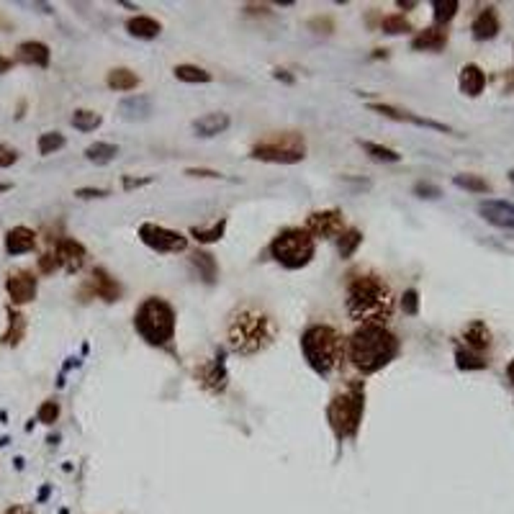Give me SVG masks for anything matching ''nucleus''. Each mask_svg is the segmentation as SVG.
<instances>
[{
  "label": "nucleus",
  "instance_id": "f257e3e1",
  "mask_svg": "<svg viewBox=\"0 0 514 514\" xmlns=\"http://www.w3.org/2000/svg\"><path fill=\"white\" fill-rule=\"evenodd\" d=\"M347 314L360 324H383L393 316L396 296L391 286L376 273H358L347 281Z\"/></svg>",
  "mask_w": 514,
  "mask_h": 514
},
{
  "label": "nucleus",
  "instance_id": "f03ea898",
  "mask_svg": "<svg viewBox=\"0 0 514 514\" xmlns=\"http://www.w3.org/2000/svg\"><path fill=\"white\" fill-rule=\"evenodd\" d=\"M278 334L276 319L255 306V303H242L229 314L226 321V340L229 347L239 355H257L273 345Z\"/></svg>",
  "mask_w": 514,
  "mask_h": 514
},
{
  "label": "nucleus",
  "instance_id": "7ed1b4c3",
  "mask_svg": "<svg viewBox=\"0 0 514 514\" xmlns=\"http://www.w3.org/2000/svg\"><path fill=\"white\" fill-rule=\"evenodd\" d=\"M347 360L363 376L378 373L398 355V337L383 324H360L345 345Z\"/></svg>",
  "mask_w": 514,
  "mask_h": 514
},
{
  "label": "nucleus",
  "instance_id": "20e7f679",
  "mask_svg": "<svg viewBox=\"0 0 514 514\" xmlns=\"http://www.w3.org/2000/svg\"><path fill=\"white\" fill-rule=\"evenodd\" d=\"M301 353L311 371L319 376H329L345 355V340L329 324H311L301 334Z\"/></svg>",
  "mask_w": 514,
  "mask_h": 514
},
{
  "label": "nucleus",
  "instance_id": "39448f33",
  "mask_svg": "<svg viewBox=\"0 0 514 514\" xmlns=\"http://www.w3.org/2000/svg\"><path fill=\"white\" fill-rule=\"evenodd\" d=\"M175 308L160 296H149L136 308L134 329L147 345L167 347L175 337Z\"/></svg>",
  "mask_w": 514,
  "mask_h": 514
},
{
  "label": "nucleus",
  "instance_id": "423d86ee",
  "mask_svg": "<svg viewBox=\"0 0 514 514\" xmlns=\"http://www.w3.org/2000/svg\"><path fill=\"white\" fill-rule=\"evenodd\" d=\"M363 411H366V391L360 383H350L345 391H340L329 401V427L340 440L355 437L360 430V422H363Z\"/></svg>",
  "mask_w": 514,
  "mask_h": 514
},
{
  "label": "nucleus",
  "instance_id": "0eeeda50",
  "mask_svg": "<svg viewBox=\"0 0 514 514\" xmlns=\"http://www.w3.org/2000/svg\"><path fill=\"white\" fill-rule=\"evenodd\" d=\"M270 255L286 270H301L314 260L316 239L303 226H288L270 242Z\"/></svg>",
  "mask_w": 514,
  "mask_h": 514
},
{
  "label": "nucleus",
  "instance_id": "6e6552de",
  "mask_svg": "<svg viewBox=\"0 0 514 514\" xmlns=\"http://www.w3.org/2000/svg\"><path fill=\"white\" fill-rule=\"evenodd\" d=\"M252 160L260 162H278V165H296L306 157V139L298 131H281L270 134L268 139L257 141L250 149Z\"/></svg>",
  "mask_w": 514,
  "mask_h": 514
},
{
  "label": "nucleus",
  "instance_id": "1a4fd4ad",
  "mask_svg": "<svg viewBox=\"0 0 514 514\" xmlns=\"http://www.w3.org/2000/svg\"><path fill=\"white\" fill-rule=\"evenodd\" d=\"M139 239L147 244L149 250L162 252V255H175V252L188 250V239L183 237L180 231L152 224V221H144V224L139 226Z\"/></svg>",
  "mask_w": 514,
  "mask_h": 514
},
{
  "label": "nucleus",
  "instance_id": "9d476101",
  "mask_svg": "<svg viewBox=\"0 0 514 514\" xmlns=\"http://www.w3.org/2000/svg\"><path fill=\"white\" fill-rule=\"evenodd\" d=\"M303 229H306L314 239H334V237H340L347 226H345V216H342L340 208H324V211L308 213Z\"/></svg>",
  "mask_w": 514,
  "mask_h": 514
},
{
  "label": "nucleus",
  "instance_id": "9b49d317",
  "mask_svg": "<svg viewBox=\"0 0 514 514\" xmlns=\"http://www.w3.org/2000/svg\"><path fill=\"white\" fill-rule=\"evenodd\" d=\"M6 291H8V296H11V301L21 306V303H29L36 298L39 281L31 270H24V268L11 270L6 278Z\"/></svg>",
  "mask_w": 514,
  "mask_h": 514
},
{
  "label": "nucleus",
  "instance_id": "f8f14e48",
  "mask_svg": "<svg viewBox=\"0 0 514 514\" xmlns=\"http://www.w3.org/2000/svg\"><path fill=\"white\" fill-rule=\"evenodd\" d=\"M54 252H57L59 268H64L67 273H77V270L85 265V257H88L83 244L70 237L57 239V242H54Z\"/></svg>",
  "mask_w": 514,
  "mask_h": 514
},
{
  "label": "nucleus",
  "instance_id": "ddd939ff",
  "mask_svg": "<svg viewBox=\"0 0 514 514\" xmlns=\"http://www.w3.org/2000/svg\"><path fill=\"white\" fill-rule=\"evenodd\" d=\"M368 109L376 111V114H381V116H386V119H393V121H409V124H414V126L435 128V131H445V134H450V131H453V128L445 126V124L432 121V119H422V116H414L411 111L393 109V106H388V103H371Z\"/></svg>",
  "mask_w": 514,
  "mask_h": 514
},
{
  "label": "nucleus",
  "instance_id": "4468645a",
  "mask_svg": "<svg viewBox=\"0 0 514 514\" xmlns=\"http://www.w3.org/2000/svg\"><path fill=\"white\" fill-rule=\"evenodd\" d=\"M198 381H201V386H203L206 391L224 393L226 383H229V376H226V366H224V350H218L216 358L201 368Z\"/></svg>",
  "mask_w": 514,
  "mask_h": 514
},
{
  "label": "nucleus",
  "instance_id": "2eb2a0df",
  "mask_svg": "<svg viewBox=\"0 0 514 514\" xmlns=\"http://www.w3.org/2000/svg\"><path fill=\"white\" fill-rule=\"evenodd\" d=\"M478 213L488 224L501 226V229H514V203H509V201H483L478 206Z\"/></svg>",
  "mask_w": 514,
  "mask_h": 514
},
{
  "label": "nucleus",
  "instance_id": "dca6fc26",
  "mask_svg": "<svg viewBox=\"0 0 514 514\" xmlns=\"http://www.w3.org/2000/svg\"><path fill=\"white\" fill-rule=\"evenodd\" d=\"M88 288L93 291V296L103 298L106 303H114L121 298V286H119L116 278H111L103 268L93 270V276H90V281H88Z\"/></svg>",
  "mask_w": 514,
  "mask_h": 514
},
{
  "label": "nucleus",
  "instance_id": "f3484780",
  "mask_svg": "<svg viewBox=\"0 0 514 514\" xmlns=\"http://www.w3.org/2000/svg\"><path fill=\"white\" fill-rule=\"evenodd\" d=\"M229 124H231L229 114L216 111V114H203L201 119H196V121H193V131H196V136L211 139V136L224 134L226 128H229Z\"/></svg>",
  "mask_w": 514,
  "mask_h": 514
},
{
  "label": "nucleus",
  "instance_id": "a211bd4d",
  "mask_svg": "<svg viewBox=\"0 0 514 514\" xmlns=\"http://www.w3.org/2000/svg\"><path fill=\"white\" fill-rule=\"evenodd\" d=\"M152 98L149 96H128L119 103V116L126 121H144L152 116Z\"/></svg>",
  "mask_w": 514,
  "mask_h": 514
},
{
  "label": "nucleus",
  "instance_id": "6ab92c4d",
  "mask_svg": "<svg viewBox=\"0 0 514 514\" xmlns=\"http://www.w3.org/2000/svg\"><path fill=\"white\" fill-rule=\"evenodd\" d=\"M36 247V234L29 226H13L6 234V252L8 255H26Z\"/></svg>",
  "mask_w": 514,
  "mask_h": 514
},
{
  "label": "nucleus",
  "instance_id": "aec40b11",
  "mask_svg": "<svg viewBox=\"0 0 514 514\" xmlns=\"http://www.w3.org/2000/svg\"><path fill=\"white\" fill-rule=\"evenodd\" d=\"M458 85H460V93H465L468 98L481 96L483 88H486V75L478 64H465L458 77Z\"/></svg>",
  "mask_w": 514,
  "mask_h": 514
},
{
  "label": "nucleus",
  "instance_id": "412c9836",
  "mask_svg": "<svg viewBox=\"0 0 514 514\" xmlns=\"http://www.w3.org/2000/svg\"><path fill=\"white\" fill-rule=\"evenodd\" d=\"M448 44V31L440 29V26H432V29H424L417 36L411 39V49L417 51H440Z\"/></svg>",
  "mask_w": 514,
  "mask_h": 514
},
{
  "label": "nucleus",
  "instance_id": "4be33fe9",
  "mask_svg": "<svg viewBox=\"0 0 514 514\" xmlns=\"http://www.w3.org/2000/svg\"><path fill=\"white\" fill-rule=\"evenodd\" d=\"M463 340H465V347H468L470 353L481 355L483 350L491 347V332H488L483 321H470L468 327L463 329Z\"/></svg>",
  "mask_w": 514,
  "mask_h": 514
},
{
  "label": "nucleus",
  "instance_id": "5701e85b",
  "mask_svg": "<svg viewBox=\"0 0 514 514\" xmlns=\"http://www.w3.org/2000/svg\"><path fill=\"white\" fill-rule=\"evenodd\" d=\"M19 62L24 64H31V67H49V46L41 44V41H24L19 44Z\"/></svg>",
  "mask_w": 514,
  "mask_h": 514
},
{
  "label": "nucleus",
  "instance_id": "b1692460",
  "mask_svg": "<svg viewBox=\"0 0 514 514\" xmlns=\"http://www.w3.org/2000/svg\"><path fill=\"white\" fill-rule=\"evenodd\" d=\"M470 31L478 41H488V39H494L499 34V16H496L494 8H483L478 16H475L473 26H470Z\"/></svg>",
  "mask_w": 514,
  "mask_h": 514
},
{
  "label": "nucleus",
  "instance_id": "393cba45",
  "mask_svg": "<svg viewBox=\"0 0 514 514\" xmlns=\"http://www.w3.org/2000/svg\"><path fill=\"white\" fill-rule=\"evenodd\" d=\"M191 265L198 270V276H201V281H203V283H208V286H213V283H216L218 265H216V260H213V255H208V252H203V250H196L191 255Z\"/></svg>",
  "mask_w": 514,
  "mask_h": 514
},
{
  "label": "nucleus",
  "instance_id": "a878e982",
  "mask_svg": "<svg viewBox=\"0 0 514 514\" xmlns=\"http://www.w3.org/2000/svg\"><path fill=\"white\" fill-rule=\"evenodd\" d=\"M126 31L136 39H154V36H160L162 26H160V21L149 19V16H134V19L126 21Z\"/></svg>",
  "mask_w": 514,
  "mask_h": 514
},
{
  "label": "nucleus",
  "instance_id": "bb28decb",
  "mask_svg": "<svg viewBox=\"0 0 514 514\" xmlns=\"http://www.w3.org/2000/svg\"><path fill=\"white\" fill-rule=\"evenodd\" d=\"M116 154H119V147L111 144V141H96V144H90L85 149V160L93 162V165H109L111 160H116Z\"/></svg>",
  "mask_w": 514,
  "mask_h": 514
},
{
  "label": "nucleus",
  "instance_id": "cd10ccee",
  "mask_svg": "<svg viewBox=\"0 0 514 514\" xmlns=\"http://www.w3.org/2000/svg\"><path fill=\"white\" fill-rule=\"evenodd\" d=\"M106 83H109L111 90H134L139 85V75L126 67H114L106 77Z\"/></svg>",
  "mask_w": 514,
  "mask_h": 514
},
{
  "label": "nucleus",
  "instance_id": "c85d7f7f",
  "mask_svg": "<svg viewBox=\"0 0 514 514\" xmlns=\"http://www.w3.org/2000/svg\"><path fill=\"white\" fill-rule=\"evenodd\" d=\"M360 244H363V231L355 229V226H350V229H345L340 234V242H337V250H340V257H353L355 250H358Z\"/></svg>",
  "mask_w": 514,
  "mask_h": 514
},
{
  "label": "nucleus",
  "instance_id": "c756f323",
  "mask_svg": "<svg viewBox=\"0 0 514 514\" xmlns=\"http://www.w3.org/2000/svg\"><path fill=\"white\" fill-rule=\"evenodd\" d=\"M173 72L183 83H211V72H206L198 64H178Z\"/></svg>",
  "mask_w": 514,
  "mask_h": 514
},
{
  "label": "nucleus",
  "instance_id": "7c9ffc66",
  "mask_svg": "<svg viewBox=\"0 0 514 514\" xmlns=\"http://www.w3.org/2000/svg\"><path fill=\"white\" fill-rule=\"evenodd\" d=\"M101 116L96 114V111H88V109H77L75 114H72L70 124L77 128V131H96L98 126H101Z\"/></svg>",
  "mask_w": 514,
  "mask_h": 514
},
{
  "label": "nucleus",
  "instance_id": "2f4dec72",
  "mask_svg": "<svg viewBox=\"0 0 514 514\" xmlns=\"http://www.w3.org/2000/svg\"><path fill=\"white\" fill-rule=\"evenodd\" d=\"M8 316H11V319H8V332L3 334V342H6V345H19L26 332V319L19 311H13V308H8Z\"/></svg>",
  "mask_w": 514,
  "mask_h": 514
},
{
  "label": "nucleus",
  "instance_id": "473e14b6",
  "mask_svg": "<svg viewBox=\"0 0 514 514\" xmlns=\"http://www.w3.org/2000/svg\"><path fill=\"white\" fill-rule=\"evenodd\" d=\"M455 360H458V368H460V371H483V368L488 366L486 360H483V355L470 353L468 347H458Z\"/></svg>",
  "mask_w": 514,
  "mask_h": 514
},
{
  "label": "nucleus",
  "instance_id": "72a5a7b5",
  "mask_svg": "<svg viewBox=\"0 0 514 514\" xmlns=\"http://www.w3.org/2000/svg\"><path fill=\"white\" fill-rule=\"evenodd\" d=\"M358 144L366 149V152L371 154L376 162H398V160H401V154H398V152L383 147V144H376V141H363V139H360Z\"/></svg>",
  "mask_w": 514,
  "mask_h": 514
},
{
  "label": "nucleus",
  "instance_id": "f704fd0d",
  "mask_svg": "<svg viewBox=\"0 0 514 514\" xmlns=\"http://www.w3.org/2000/svg\"><path fill=\"white\" fill-rule=\"evenodd\" d=\"M453 183H455L458 188H463V191H470V193H488V191H491V186H488L481 175L463 173V175H455V178H453Z\"/></svg>",
  "mask_w": 514,
  "mask_h": 514
},
{
  "label": "nucleus",
  "instance_id": "c9c22d12",
  "mask_svg": "<svg viewBox=\"0 0 514 514\" xmlns=\"http://www.w3.org/2000/svg\"><path fill=\"white\" fill-rule=\"evenodd\" d=\"M381 31L391 34V36H398V34L411 31V24L401 16V13H391V16H383V19H381Z\"/></svg>",
  "mask_w": 514,
  "mask_h": 514
},
{
  "label": "nucleus",
  "instance_id": "e433bc0d",
  "mask_svg": "<svg viewBox=\"0 0 514 514\" xmlns=\"http://www.w3.org/2000/svg\"><path fill=\"white\" fill-rule=\"evenodd\" d=\"M224 231H226V218H221V221H216V224L208 226V229H198V226H193L191 234L198 239V242L208 244V242H218V239L224 237Z\"/></svg>",
  "mask_w": 514,
  "mask_h": 514
},
{
  "label": "nucleus",
  "instance_id": "4c0bfd02",
  "mask_svg": "<svg viewBox=\"0 0 514 514\" xmlns=\"http://www.w3.org/2000/svg\"><path fill=\"white\" fill-rule=\"evenodd\" d=\"M432 8H435V21L440 26H445L448 21L455 19V13H458V8H460V3H458V0H435V3H432Z\"/></svg>",
  "mask_w": 514,
  "mask_h": 514
},
{
  "label": "nucleus",
  "instance_id": "58836bf2",
  "mask_svg": "<svg viewBox=\"0 0 514 514\" xmlns=\"http://www.w3.org/2000/svg\"><path fill=\"white\" fill-rule=\"evenodd\" d=\"M64 144H67L64 134H59V131H46V134L39 136V154H54L59 152Z\"/></svg>",
  "mask_w": 514,
  "mask_h": 514
},
{
  "label": "nucleus",
  "instance_id": "ea45409f",
  "mask_svg": "<svg viewBox=\"0 0 514 514\" xmlns=\"http://www.w3.org/2000/svg\"><path fill=\"white\" fill-rule=\"evenodd\" d=\"M57 417H59V404L57 401H44V404L39 406V411H36V419L41 424H54L57 422Z\"/></svg>",
  "mask_w": 514,
  "mask_h": 514
},
{
  "label": "nucleus",
  "instance_id": "a19ab883",
  "mask_svg": "<svg viewBox=\"0 0 514 514\" xmlns=\"http://www.w3.org/2000/svg\"><path fill=\"white\" fill-rule=\"evenodd\" d=\"M39 270L41 273H54V270H59V260H57V252H54V247H49V250L44 252V255L39 257Z\"/></svg>",
  "mask_w": 514,
  "mask_h": 514
},
{
  "label": "nucleus",
  "instance_id": "79ce46f5",
  "mask_svg": "<svg viewBox=\"0 0 514 514\" xmlns=\"http://www.w3.org/2000/svg\"><path fill=\"white\" fill-rule=\"evenodd\" d=\"M401 308H404V314H417L419 311V293L414 288L404 291L401 296Z\"/></svg>",
  "mask_w": 514,
  "mask_h": 514
},
{
  "label": "nucleus",
  "instance_id": "37998d69",
  "mask_svg": "<svg viewBox=\"0 0 514 514\" xmlns=\"http://www.w3.org/2000/svg\"><path fill=\"white\" fill-rule=\"evenodd\" d=\"M19 162V149L11 144H0V167H11Z\"/></svg>",
  "mask_w": 514,
  "mask_h": 514
},
{
  "label": "nucleus",
  "instance_id": "c03bdc74",
  "mask_svg": "<svg viewBox=\"0 0 514 514\" xmlns=\"http://www.w3.org/2000/svg\"><path fill=\"white\" fill-rule=\"evenodd\" d=\"M414 193H417L419 198H440V196H443V191L437 186H432V183H417Z\"/></svg>",
  "mask_w": 514,
  "mask_h": 514
},
{
  "label": "nucleus",
  "instance_id": "a18cd8bd",
  "mask_svg": "<svg viewBox=\"0 0 514 514\" xmlns=\"http://www.w3.org/2000/svg\"><path fill=\"white\" fill-rule=\"evenodd\" d=\"M75 196L77 198H106L109 191L106 188H77Z\"/></svg>",
  "mask_w": 514,
  "mask_h": 514
},
{
  "label": "nucleus",
  "instance_id": "49530a36",
  "mask_svg": "<svg viewBox=\"0 0 514 514\" xmlns=\"http://www.w3.org/2000/svg\"><path fill=\"white\" fill-rule=\"evenodd\" d=\"M186 175H191V178H221V173H216V170H206V167H188Z\"/></svg>",
  "mask_w": 514,
  "mask_h": 514
},
{
  "label": "nucleus",
  "instance_id": "de8ad7c7",
  "mask_svg": "<svg viewBox=\"0 0 514 514\" xmlns=\"http://www.w3.org/2000/svg\"><path fill=\"white\" fill-rule=\"evenodd\" d=\"M149 178H141V180H131V178H124V188H139V186H147Z\"/></svg>",
  "mask_w": 514,
  "mask_h": 514
},
{
  "label": "nucleus",
  "instance_id": "09e8293b",
  "mask_svg": "<svg viewBox=\"0 0 514 514\" xmlns=\"http://www.w3.org/2000/svg\"><path fill=\"white\" fill-rule=\"evenodd\" d=\"M13 67V59H6L3 54H0V72H8Z\"/></svg>",
  "mask_w": 514,
  "mask_h": 514
},
{
  "label": "nucleus",
  "instance_id": "8fccbe9b",
  "mask_svg": "<svg viewBox=\"0 0 514 514\" xmlns=\"http://www.w3.org/2000/svg\"><path fill=\"white\" fill-rule=\"evenodd\" d=\"M6 514H31V509H26V507H11Z\"/></svg>",
  "mask_w": 514,
  "mask_h": 514
},
{
  "label": "nucleus",
  "instance_id": "3c124183",
  "mask_svg": "<svg viewBox=\"0 0 514 514\" xmlns=\"http://www.w3.org/2000/svg\"><path fill=\"white\" fill-rule=\"evenodd\" d=\"M507 378L512 381V386H514V358H512V363L507 366Z\"/></svg>",
  "mask_w": 514,
  "mask_h": 514
},
{
  "label": "nucleus",
  "instance_id": "603ef678",
  "mask_svg": "<svg viewBox=\"0 0 514 514\" xmlns=\"http://www.w3.org/2000/svg\"><path fill=\"white\" fill-rule=\"evenodd\" d=\"M414 6H417V3H409V0L404 3V0H398V8H414Z\"/></svg>",
  "mask_w": 514,
  "mask_h": 514
},
{
  "label": "nucleus",
  "instance_id": "864d4df0",
  "mask_svg": "<svg viewBox=\"0 0 514 514\" xmlns=\"http://www.w3.org/2000/svg\"><path fill=\"white\" fill-rule=\"evenodd\" d=\"M3 191H11V186H8V183H3V186H0V193Z\"/></svg>",
  "mask_w": 514,
  "mask_h": 514
},
{
  "label": "nucleus",
  "instance_id": "5fc2aeb1",
  "mask_svg": "<svg viewBox=\"0 0 514 514\" xmlns=\"http://www.w3.org/2000/svg\"><path fill=\"white\" fill-rule=\"evenodd\" d=\"M509 178H512V183H514V173H509Z\"/></svg>",
  "mask_w": 514,
  "mask_h": 514
}]
</instances>
